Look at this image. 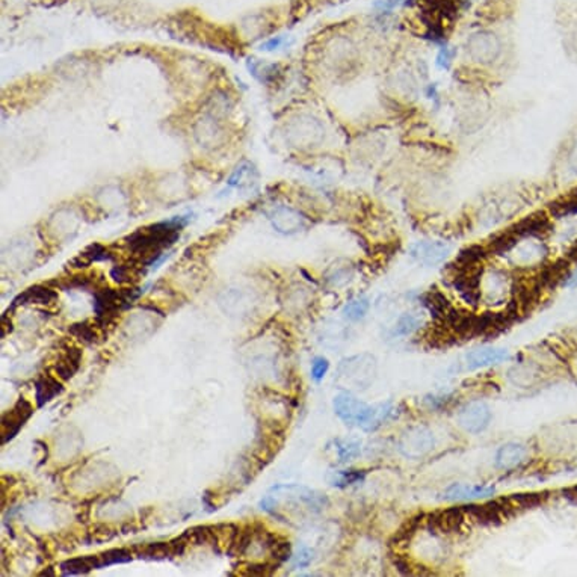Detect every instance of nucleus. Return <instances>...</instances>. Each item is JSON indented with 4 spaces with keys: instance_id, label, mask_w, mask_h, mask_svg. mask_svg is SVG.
I'll return each instance as SVG.
<instances>
[{
    "instance_id": "1",
    "label": "nucleus",
    "mask_w": 577,
    "mask_h": 577,
    "mask_svg": "<svg viewBox=\"0 0 577 577\" xmlns=\"http://www.w3.org/2000/svg\"><path fill=\"white\" fill-rule=\"evenodd\" d=\"M188 221L183 216H177L165 223H158L139 228L127 237V245L133 254L146 258V265H158L163 258H159L165 248H169L180 236V230Z\"/></svg>"
},
{
    "instance_id": "2",
    "label": "nucleus",
    "mask_w": 577,
    "mask_h": 577,
    "mask_svg": "<svg viewBox=\"0 0 577 577\" xmlns=\"http://www.w3.org/2000/svg\"><path fill=\"white\" fill-rule=\"evenodd\" d=\"M334 411L346 425L360 426L364 431H375L394 416L391 403L368 405L348 393L334 398Z\"/></svg>"
},
{
    "instance_id": "3",
    "label": "nucleus",
    "mask_w": 577,
    "mask_h": 577,
    "mask_svg": "<svg viewBox=\"0 0 577 577\" xmlns=\"http://www.w3.org/2000/svg\"><path fill=\"white\" fill-rule=\"evenodd\" d=\"M324 124L312 115H298L286 126V139L298 148L317 147L324 141Z\"/></svg>"
},
{
    "instance_id": "4",
    "label": "nucleus",
    "mask_w": 577,
    "mask_h": 577,
    "mask_svg": "<svg viewBox=\"0 0 577 577\" xmlns=\"http://www.w3.org/2000/svg\"><path fill=\"white\" fill-rule=\"evenodd\" d=\"M466 52L473 61L479 64H492L500 56V52H502V41L493 32L479 31L468 36L466 43Z\"/></svg>"
},
{
    "instance_id": "5",
    "label": "nucleus",
    "mask_w": 577,
    "mask_h": 577,
    "mask_svg": "<svg viewBox=\"0 0 577 577\" xmlns=\"http://www.w3.org/2000/svg\"><path fill=\"white\" fill-rule=\"evenodd\" d=\"M434 447V436L425 426L408 428L399 440V450L407 458H420Z\"/></svg>"
},
{
    "instance_id": "6",
    "label": "nucleus",
    "mask_w": 577,
    "mask_h": 577,
    "mask_svg": "<svg viewBox=\"0 0 577 577\" xmlns=\"http://www.w3.org/2000/svg\"><path fill=\"white\" fill-rule=\"evenodd\" d=\"M32 415V403L22 396L15 402V405L2 416V443L5 445L13 440Z\"/></svg>"
},
{
    "instance_id": "7",
    "label": "nucleus",
    "mask_w": 577,
    "mask_h": 577,
    "mask_svg": "<svg viewBox=\"0 0 577 577\" xmlns=\"http://www.w3.org/2000/svg\"><path fill=\"white\" fill-rule=\"evenodd\" d=\"M489 420H492V411L485 402H472L466 405L458 415V423L467 432L478 434L484 431Z\"/></svg>"
},
{
    "instance_id": "8",
    "label": "nucleus",
    "mask_w": 577,
    "mask_h": 577,
    "mask_svg": "<svg viewBox=\"0 0 577 577\" xmlns=\"http://www.w3.org/2000/svg\"><path fill=\"white\" fill-rule=\"evenodd\" d=\"M463 509L467 515V520L476 522L478 524L482 526L499 524L508 518L505 509L499 500L485 505H466L463 506Z\"/></svg>"
},
{
    "instance_id": "9",
    "label": "nucleus",
    "mask_w": 577,
    "mask_h": 577,
    "mask_svg": "<svg viewBox=\"0 0 577 577\" xmlns=\"http://www.w3.org/2000/svg\"><path fill=\"white\" fill-rule=\"evenodd\" d=\"M450 253V246L445 242H432V240H425V242H417L411 248V256L422 265L436 266L441 262H445Z\"/></svg>"
},
{
    "instance_id": "10",
    "label": "nucleus",
    "mask_w": 577,
    "mask_h": 577,
    "mask_svg": "<svg viewBox=\"0 0 577 577\" xmlns=\"http://www.w3.org/2000/svg\"><path fill=\"white\" fill-rule=\"evenodd\" d=\"M271 221L272 225L277 228V232L284 235H293L296 232H301L305 227L304 215H301L298 210L286 206H278L277 209H274L271 214Z\"/></svg>"
},
{
    "instance_id": "11",
    "label": "nucleus",
    "mask_w": 577,
    "mask_h": 577,
    "mask_svg": "<svg viewBox=\"0 0 577 577\" xmlns=\"http://www.w3.org/2000/svg\"><path fill=\"white\" fill-rule=\"evenodd\" d=\"M467 520V515L464 513L463 506L461 508H449L446 511L436 513L431 517V526L436 531L441 534H455L463 529Z\"/></svg>"
},
{
    "instance_id": "12",
    "label": "nucleus",
    "mask_w": 577,
    "mask_h": 577,
    "mask_svg": "<svg viewBox=\"0 0 577 577\" xmlns=\"http://www.w3.org/2000/svg\"><path fill=\"white\" fill-rule=\"evenodd\" d=\"M364 357H355L343 361L340 368V375H345L346 380L354 381L355 386H363V382L369 384L373 380L375 360L369 357L368 361H363Z\"/></svg>"
},
{
    "instance_id": "13",
    "label": "nucleus",
    "mask_w": 577,
    "mask_h": 577,
    "mask_svg": "<svg viewBox=\"0 0 577 577\" xmlns=\"http://www.w3.org/2000/svg\"><path fill=\"white\" fill-rule=\"evenodd\" d=\"M82 363V351L76 346H69L60 355V359L53 364V372L56 377L62 381H69L74 377V373L79 370Z\"/></svg>"
},
{
    "instance_id": "14",
    "label": "nucleus",
    "mask_w": 577,
    "mask_h": 577,
    "mask_svg": "<svg viewBox=\"0 0 577 577\" xmlns=\"http://www.w3.org/2000/svg\"><path fill=\"white\" fill-rule=\"evenodd\" d=\"M511 232L517 237H541L550 232V221L544 214H535L520 221L514 228H511Z\"/></svg>"
},
{
    "instance_id": "15",
    "label": "nucleus",
    "mask_w": 577,
    "mask_h": 577,
    "mask_svg": "<svg viewBox=\"0 0 577 577\" xmlns=\"http://www.w3.org/2000/svg\"><path fill=\"white\" fill-rule=\"evenodd\" d=\"M508 357H509V354L506 349H500V348L476 349L473 352H470L466 357V369L475 370L479 368H487V366H492V364H497L500 361H503Z\"/></svg>"
},
{
    "instance_id": "16",
    "label": "nucleus",
    "mask_w": 577,
    "mask_h": 577,
    "mask_svg": "<svg viewBox=\"0 0 577 577\" xmlns=\"http://www.w3.org/2000/svg\"><path fill=\"white\" fill-rule=\"evenodd\" d=\"M547 493H524V494H513L506 499H500L499 502L502 503L508 518H511L517 511H523V509H531L538 505H541Z\"/></svg>"
},
{
    "instance_id": "17",
    "label": "nucleus",
    "mask_w": 577,
    "mask_h": 577,
    "mask_svg": "<svg viewBox=\"0 0 577 577\" xmlns=\"http://www.w3.org/2000/svg\"><path fill=\"white\" fill-rule=\"evenodd\" d=\"M494 492H496L494 487L454 484L449 488H446L443 497L446 500H457V502H461V500H475V499H484L488 496H493Z\"/></svg>"
},
{
    "instance_id": "18",
    "label": "nucleus",
    "mask_w": 577,
    "mask_h": 577,
    "mask_svg": "<svg viewBox=\"0 0 577 577\" xmlns=\"http://www.w3.org/2000/svg\"><path fill=\"white\" fill-rule=\"evenodd\" d=\"M527 455V449L520 443H506L497 450L496 466L502 470H511L520 466Z\"/></svg>"
},
{
    "instance_id": "19",
    "label": "nucleus",
    "mask_w": 577,
    "mask_h": 577,
    "mask_svg": "<svg viewBox=\"0 0 577 577\" xmlns=\"http://www.w3.org/2000/svg\"><path fill=\"white\" fill-rule=\"evenodd\" d=\"M62 380H57L52 375H43V377L35 382V399L38 407H44L47 402H50L57 394L64 391Z\"/></svg>"
},
{
    "instance_id": "20",
    "label": "nucleus",
    "mask_w": 577,
    "mask_h": 577,
    "mask_svg": "<svg viewBox=\"0 0 577 577\" xmlns=\"http://www.w3.org/2000/svg\"><path fill=\"white\" fill-rule=\"evenodd\" d=\"M92 570H100L97 555L70 557V559H67L61 564V573L65 576L88 574Z\"/></svg>"
},
{
    "instance_id": "21",
    "label": "nucleus",
    "mask_w": 577,
    "mask_h": 577,
    "mask_svg": "<svg viewBox=\"0 0 577 577\" xmlns=\"http://www.w3.org/2000/svg\"><path fill=\"white\" fill-rule=\"evenodd\" d=\"M57 298L56 292H53L52 288L49 287H44V286H34V287H29L27 291H25L22 295H18L14 303L13 307L17 305H23V304H50L52 301H55Z\"/></svg>"
},
{
    "instance_id": "22",
    "label": "nucleus",
    "mask_w": 577,
    "mask_h": 577,
    "mask_svg": "<svg viewBox=\"0 0 577 577\" xmlns=\"http://www.w3.org/2000/svg\"><path fill=\"white\" fill-rule=\"evenodd\" d=\"M133 552L141 559H151V561H162L172 556L171 543H150L142 545H134Z\"/></svg>"
},
{
    "instance_id": "23",
    "label": "nucleus",
    "mask_w": 577,
    "mask_h": 577,
    "mask_svg": "<svg viewBox=\"0 0 577 577\" xmlns=\"http://www.w3.org/2000/svg\"><path fill=\"white\" fill-rule=\"evenodd\" d=\"M195 137L204 146H215V144L219 142L221 137H223V132H221L214 115L200 121V126L195 130Z\"/></svg>"
},
{
    "instance_id": "24",
    "label": "nucleus",
    "mask_w": 577,
    "mask_h": 577,
    "mask_svg": "<svg viewBox=\"0 0 577 577\" xmlns=\"http://www.w3.org/2000/svg\"><path fill=\"white\" fill-rule=\"evenodd\" d=\"M256 169L251 165V163L244 162L240 163V165L235 169V172L228 179V185L237 188V189H244L251 186L256 180Z\"/></svg>"
},
{
    "instance_id": "25",
    "label": "nucleus",
    "mask_w": 577,
    "mask_h": 577,
    "mask_svg": "<svg viewBox=\"0 0 577 577\" xmlns=\"http://www.w3.org/2000/svg\"><path fill=\"white\" fill-rule=\"evenodd\" d=\"M361 443L359 440L339 438L334 441V452L338 455L339 463H348V461L357 458L360 455Z\"/></svg>"
},
{
    "instance_id": "26",
    "label": "nucleus",
    "mask_w": 577,
    "mask_h": 577,
    "mask_svg": "<svg viewBox=\"0 0 577 577\" xmlns=\"http://www.w3.org/2000/svg\"><path fill=\"white\" fill-rule=\"evenodd\" d=\"M425 304L429 309V312L434 314L437 319H445V317L450 313L452 307L450 303L447 301V298L440 293L437 291H431L426 296H425Z\"/></svg>"
},
{
    "instance_id": "27",
    "label": "nucleus",
    "mask_w": 577,
    "mask_h": 577,
    "mask_svg": "<svg viewBox=\"0 0 577 577\" xmlns=\"http://www.w3.org/2000/svg\"><path fill=\"white\" fill-rule=\"evenodd\" d=\"M552 214L557 218L577 215V189L569 192L559 200H556L550 206Z\"/></svg>"
},
{
    "instance_id": "28",
    "label": "nucleus",
    "mask_w": 577,
    "mask_h": 577,
    "mask_svg": "<svg viewBox=\"0 0 577 577\" xmlns=\"http://www.w3.org/2000/svg\"><path fill=\"white\" fill-rule=\"evenodd\" d=\"M133 555L134 552H132L130 549H111V550H106L99 553V565L100 569H104V566H109V565H117V564H127L133 559Z\"/></svg>"
},
{
    "instance_id": "29",
    "label": "nucleus",
    "mask_w": 577,
    "mask_h": 577,
    "mask_svg": "<svg viewBox=\"0 0 577 577\" xmlns=\"http://www.w3.org/2000/svg\"><path fill=\"white\" fill-rule=\"evenodd\" d=\"M566 277H569V263L562 260L556 262L544 271L541 277V284L547 287H555L557 283L565 280Z\"/></svg>"
},
{
    "instance_id": "30",
    "label": "nucleus",
    "mask_w": 577,
    "mask_h": 577,
    "mask_svg": "<svg viewBox=\"0 0 577 577\" xmlns=\"http://www.w3.org/2000/svg\"><path fill=\"white\" fill-rule=\"evenodd\" d=\"M277 570V562H248L242 566H237L239 576H271Z\"/></svg>"
},
{
    "instance_id": "31",
    "label": "nucleus",
    "mask_w": 577,
    "mask_h": 577,
    "mask_svg": "<svg viewBox=\"0 0 577 577\" xmlns=\"http://www.w3.org/2000/svg\"><path fill=\"white\" fill-rule=\"evenodd\" d=\"M394 90L405 95V97L415 99L417 95V82L410 73L399 71L394 76Z\"/></svg>"
},
{
    "instance_id": "32",
    "label": "nucleus",
    "mask_w": 577,
    "mask_h": 577,
    "mask_svg": "<svg viewBox=\"0 0 577 577\" xmlns=\"http://www.w3.org/2000/svg\"><path fill=\"white\" fill-rule=\"evenodd\" d=\"M364 479V473L360 470H342V472H334L328 476L330 484L334 487H348L352 485L359 480Z\"/></svg>"
},
{
    "instance_id": "33",
    "label": "nucleus",
    "mask_w": 577,
    "mask_h": 577,
    "mask_svg": "<svg viewBox=\"0 0 577 577\" xmlns=\"http://www.w3.org/2000/svg\"><path fill=\"white\" fill-rule=\"evenodd\" d=\"M419 325H420V319L417 316L405 313L399 317V321L396 322V325H394L393 334L394 335H410L419 328Z\"/></svg>"
},
{
    "instance_id": "34",
    "label": "nucleus",
    "mask_w": 577,
    "mask_h": 577,
    "mask_svg": "<svg viewBox=\"0 0 577 577\" xmlns=\"http://www.w3.org/2000/svg\"><path fill=\"white\" fill-rule=\"evenodd\" d=\"M70 333L74 335L76 339H79L83 343H94L97 342V331L94 330V326L90 322H78L73 324L70 326Z\"/></svg>"
},
{
    "instance_id": "35",
    "label": "nucleus",
    "mask_w": 577,
    "mask_h": 577,
    "mask_svg": "<svg viewBox=\"0 0 577 577\" xmlns=\"http://www.w3.org/2000/svg\"><path fill=\"white\" fill-rule=\"evenodd\" d=\"M369 310V301L366 298H359V300H354L349 304H346L343 309V314L351 321L361 319V317L368 313Z\"/></svg>"
},
{
    "instance_id": "36",
    "label": "nucleus",
    "mask_w": 577,
    "mask_h": 577,
    "mask_svg": "<svg viewBox=\"0 0 577 577\" xmlns=\"http://www.w3.org/2000/svg\"><path fill=\"white\" fill-rule=\"evenodd\" d=\"M328 369H330L328 360L324 357H316L312 363V377L316 381H321L326 375V372H328Z\"/></svg>"
},
{
    "instance_id": "37",
    "label": "nucleus",
    "mask_w": 577,
    "mask_h": 577,
    "mask_svg": "<svg viewBox=\"0 0 577 577\" xmlns=\"http://www.w3.org/2000/svg\"><path fill=\"white\" fill-rule=\"evenodd\" d=\"M313 561V550L307 549V547H301L298 553L293 556V566L295 569H305V566H309L310 562Z\"/></svg>"
},
{
    "instance_id": "38",
    "label": "nucleus",
    "mask_w": 577,
    "mask_h": 577,
    "mask_svg": "<svg viewBox=\"0 0 577 577\" xmlns=\"http://www.w3.org/2000/svg\"><path fill=\"white\" fill-rule=\"evenodd\" d=\"M452 57H454V52H450L449 49H446V47H443L437 56V65L440 67V69H449Z\"/></svg>"
},
{
    "instance_id": "39",
    "label": "nucleus",
    "mask_w": 577,
    "mask_h": 577,
    "mask_svg": "<svg viewBox=\"0 0 577 577\" xmlns=\"http://www.w3.org/2000/svg\"><path fill=\"white\" fill-rule=\"evenodd\" d=\"M284 43V38L283 36H275L271 38V40L266 41L265 44H262V50H275V49H280Z\"/></svg>"
},
{
    "instance_id": "40",
    "label": "nucleus",
    "mask_w": 577,
    "mask_h": 577,
    "mask_svg": "<svg viewBox=\"0 0 577 577\" xmlns=\"http://www.w3.org/2000/svg\"><path fill=\"white\" fill-rule=\"evenodd\" d=\"M569 168L573 172V174L577 176V141L574 142V146L570 150V155H569Z\"/></svg>"
},
{
    "instance_id": "41",
    "label": "nucleus",
    "mask_w": 577,
    "mask_h": 577,
    "mask_svg": "<svg viewBox=\"0 0 577 577\" xmlns=\"http://www.w3.org/2000/svg\"><path fill=\"white\" fill-rule=\"evenodd\" d=\"M399 4V0H382V2H378L377 6L381 9H391L393 6H396Z\"/></svg>"
},
{
    "instance_id": "42",
    "label": "nucleus",
    "mask_w": 577,
    "mask_h": 577,
    "mask_svg": "<svg viewBox=\"0 0 577 577\" xmlns=\"http://www.w3.org/2000/svg\"><path fill=\"white\" fill-rule=\"evenodd\" d=\"M564 494H565L566 497H569L570 500H573V502H576V503H577V487H573V488L565 489Z\"/></svg>"
}]
</instances>
